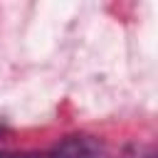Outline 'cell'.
Wrapping results in <instances>:
<instances>
[{
	"mask_svg": "<svg viewBox=\"0 0 158 158\" xmlns=\"http://www.w3.org/2000/svg\"><path fill=\"white\" fill-rule=\"evenodd\" d=\"M0 158H40L37 153H10V151H2Z\"/></svg>",
	"mask_w": 158,
	"mask_h": 158,
	"instance_id": "1",
	"label": "cell"
}]
</instances>
